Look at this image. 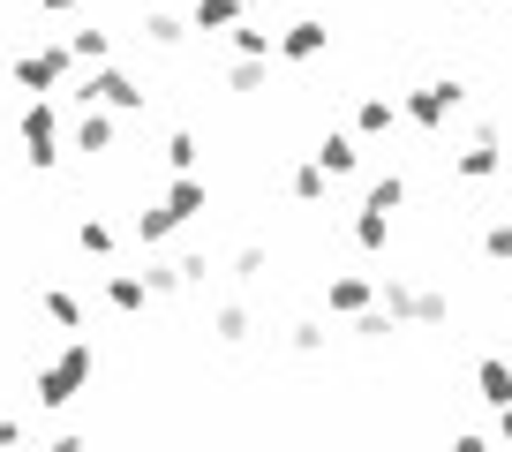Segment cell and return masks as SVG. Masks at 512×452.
Instances as JSON below:
<instances>
[{"instance_id": "1", "label": "cell", "mask_w": 512, "mask_h": 452, "mask_svg": "<svg viewBox=\"0 0 512 452\" xmlns=\"http://www.w3.org/2000/svg\"><path fill=\"white\" fill-rule=\"evenodd\" d=\"M91 377H98V355H91V339H68V347H61L53 362H38V370H31V400L61 415V407H76L83 392H91Z\"/></svg>"}, {"instance_id": "31", "label": "cell", "mask_w": 512, "mask_h": 452, "mask_svg": "<svg viewBox=\"0 0 512 452\" xmlns=\"http://www.w3.org/2000/svg\"><path fill=\"white\" fill-rule=\"evenodd\" d=\"M482 257H490V264H512V219H490V226H482Z\"/></svg>"}, {"instance_id": "7", "label": "cell", "mask_w": 512, "mask_h": 452, "mask_svg": "<svg viewBox=\"0 0 512 452\" xmlns=\"http://www.w3.org/2000/svg\"><path fill=\"white\" fill-rule=\"evenodd\" d=\"M324 53H332V23H317V16H302V23H287V31H279V61H324Z\"/></svg>"}, {"instance_id": "25", "label": "cell", "mask_w": 512, "mask_h": 452, "mask_svg": "<svg viewBox=\"0 0 512 452\" xmlns=\"http://www.w3.org/2000/svg\"><path fill=\"white\" fill-rule=\"evenodd\" d=\"M174 272H181V294H204L211 287V249H181Z\"/></svg>"}, {"instance_id": "38", "label": "cell", "mask_w": 512, "mask_h": 452, "mask_svg": "<svg viewBox=\"0 0 512 452\" xmlns=\"http://www.w3.org/2000/svg\"><path fill=\"white\" fill-rule=\"evenodd\" d=\"M505 174H512V166H505Z\"/></svg>"}, {"instance_id": "32", "label": "cell", "mask_w": 512, "mask_h": 452, "mask_svg": "<svg viewBox=\"0 0 512 452\" xmlns=\"http://www.w3.org/2000/svg\"><path fill=\"white\" fill-rule=\"evenodd\" d=\"M196 151H204V144H196L189 129H174V136H166V166H174V174H196Z\"/></svg>"}, {"instance_id": "8", "label": "cell", "mask_w": 512, "mask_h": 452, "mask_svg": "<svg viewBox=\"0 0 512 452\" xmlns=\"http://www.w3.org/2000/svg\"><path fill=\"white\" fill-rule=\"evenodd\" d=\"M452 174H460V181H490V174H505V151H497V129H475V136H467V151L452 159Z\"/></svg>"}, {"instance_id": "16", "label": "cell", "mask_w": 512, "mask_h": 452, "mask_svg": "<svg viewBox=\"0 0 512 452\" xmlns=\"http://www.w3.org/2000/svg\"><path fill=\"white\" fill-rule=\"evenodd\" d=\"M249 332H256V317L241 302H211V339H219V347H241Z\"/></svg>"}, {"instance_id": "36", "label": "cell", "mask_w": 512, "mask_h": 452, "mask_svg": "<svg viewBox=\"0 0 512 452\" xmlns=\"http://www.w3.org/2000/svg\"><path fill=\"white\" fill-rule=\"evenodd\" d=\"M151 8H174V0H151Z\"/></svg>"}, {"instance_id": "20", "label": "cell", "mask_w": 512, "mask_h": 452, "mask_svg": "<svg viewBox=\"0 0 512 452\" xmlns=\"http://www.w3.org/2000/svg\"><path fill=\"white\" fill-rule=\"evenodd\" d=\"M272 61H279V53H264V61H256V53H234V68H226V91H264V83H272Z\"/></svg>"}, {"instance_id": "4", "label": "cell", "mask_w": 512, "mask_h": 452, "mask_svg": "<svg viewBox=\"0 0 512 452\" xmlns=\"http://www.w3.org/2000/svg\"><path fill=\"white\" fill-rule=\"evenodd\" d=\"M76 106H113V113H144V106H151V91H144V83H136V76H121V68H113V61H98L91 76L76 83Z\"/></svg>"}, {"instance_id": "23", "label": "cell", "mask_w": 512, "mask_h": 452, "mask_svg": "<svg viewBox=\"0 0 512 452\" xmlns=\"http://www.w3.org/2000/svg\"><path fill=\"white\" fill-rule=\"evenodd\" d=\"M174 211H166V204H144V211H136V242H144V249H159V242H174Z\"/></svg>"}, {"instance_id": "17", "label": "cell", "mask_w": 512, "mask_h": 452, "mask_svg": "<svg viewBox=\"0 0 512 452\" xmlns=\"http://www.w3.org/2000/svg\"><path fill=\"white\" fill-rule=\"evenodd\" d=\"M249 16V0H189V23L196 31H234Z\"/></svg>"}, {"instance_id": "13", "label": "cell", "mask_w": 512, "mask_h": 452, "mask_svg": "<svg viewBox=\"0 0 512 452\" xmlns=\"http://www.w3.org/2000/svg\"><path fill=\"white\" fill-rule=\"evenodd\" d=\"M407 106H392V98L384 91H369L362 106H354V136H362V144H377V136H392V121H400Z\"/></svg>"}, {"instance_id": "30", "label": "cell", "mask_w": 512, "mask_h": 452, "mask_svg": "<svg viewBox=\"0 0 512 452\" xmlns=\"http://www.w3.org/2000/svg\"><path fill=\"white\" fill-rule=\"evenodd\" d=\"M226 38H234V53H256V61H264V53H279V38H272V31H256L249 16H241L234 31H226Z\"/></svg>"}, {"instance_id": "27", "label": "cell", "mask_w": 512, "mask_h": 452, "mask_svg": "<svg viewBox=\"0 0 512 452\" xmlns=\"http://www.w3.org/2000/svg\"><path fill=\"white\" fill-rule=\"evenodd\" d=\"M68 53H76L83 68H98V61H106V53H113V38H106V31H91V23H83V31H68Z\"/></svg>"}, {"instance_id": "5", "label": "cell", "mask_w": 512, "mask_h": 452, "mask_svg": "<svg viewBox=\"0 0 512 452\" xmlns=\"http://www.w3.org/2000/svg\"><path fill=\"white\" fill-rule=\"evenodd\" d=\"M16 136H23V159H31L38 174H46V166H61V121H53V98H23Z\"/></svg>"}, {"instance_id": "28", "label": "cell", "mask_w": 512, "mask_h": 452, "mask_svg": "<svg viewBox=\"0 0 512 452\" xmlns=\"http://www.w3.org/2000/svg\"><path fill=\"white\" fill-rule=\"evenodd\" d=\"M362 204H377V211H400V204H407V174H377Z\"/></svg>"}, {"instance_id": "26", "label": "cell", "mask_w": 512, "mask_h": 452, "mask_svg": "<svg viewBox=\"0 0 512 452\" xmlns=\"http://www.w3.org/2000/svg\"><path fill=\"white\" fill-rule=\"evenodd\" d=\"M287 347H294V355H324V347H332V324H317V317L287 324Z\"/></svg>"}, {"instance_id": "21", "label": "cell", "mask_w": 512, "mask_h": 452, "mask_svg": "<svg viewBox=\"0 0 512 452\" xmlns=\"http://www.w3.org/2000/svg\"><path fill=\"white\" fill-rule=\"evenodd\" d=\"M324 189H332V174H324L317 159H302V166L287 174V196H294V204H324Z\"/></svg>"}, {"instance_id": "34", "label": "cell", "mask_w": 512, "mask_h": 452, "mask_svg": "<svg viewBox=\"0 0 512 452\" xmlns=\"http://www.w3.org/2000/svg\"><path fill=\"white\" fill-rule=\"evenodd\" d=\"M0 445H23V422H8V415H0Z\"/></svg>"}, {"instance_id": "3", "label": "cell", "mask_w": 512, "mask_h": 452, "mask_svg": "<svg viewBox=\"0 0 512 452\" xmlns=\"http://www.w3.org/2000/svg\"><path fill=\"white\" fill-rule=\"evenodd\" d=\"M68 68H76L68 38H61V46H23V53H16V91H23V98H53V91L68 83Z\"/></svg>"}, {"instance_id": "11", "label": "cell", "mask_w": 512, "mask_h": 452, "mask_svg": "<svg viewBox=\"0 0 512 452\" xmlns=\"http://www.w3.org/2000/svg\"><path fill=\"white\" fill-rule=\"evenodd\" d=\"M369 302H377V287H369L362 272H339V279H324V309H332V317H362Z\"/></svg>"}, {"instance_id": "33", "label": "cell", "mask_w": 512, "mask_h": 452, "mask_svg": "<svg viewBox=\"0 0 512 452\" xmlns=\"http://www.w3.org/2000/svg\"><path fill=\"white\" fill-rule=\"evenodd\" d=\"M151 294H159V302H166V294H181V272H174V257H166V264H151Z\"/></svg>"}, {"instance_id": "19", "label": "cell", "mask_w": 512, "mask_h": 452, "mask_svg": "<svg viewBox=\"0 0 512 452\" xmlns=\"http://www.w3.org/2000/svg\"><path fill=\"white\" fill-rule=\"evenodd\" d=\"M189 31H196V23H189V16H174V8H151V16H144V38H151L159 53H174Z\"/></svg>"}, {"instance_id": "29", "label": "cell", "mask_w": 512, "mask_h": 452, "mask_svg": "<svg viewBox=\"0 0 512 452\" xmlns=\"http://www.w3.org/2000/svg\"><path fill=\"white\" fill-rule=\"evenodd\" d=\"M76 249L83 257H113V226L106 219H76Z\"/></svg>"}, {"instance_id": "2", "label": "cell", "mask_w": 512, "mask_h": 452, "mask_svg": "<svg viewBox=\"0 0 512 452\" xmlns=\"http://www.w3.org/2000/svg\"><path fill=\"white\" fill-rule=\"evenodd\" d=\"M377 302L392 309L400 324H415V332H430V324H452V294L445 287H415V279H384Z\"/></svg>"}, {"instance_id": "6", "label": "cell", "mask_w": 512, "mask_h": 452, "mask_svg": "<svg viewBox=\"0 0 512 452\" xmlns=\"http://www.w3.org/2000/svg\"><path fill=\"white\" fill-rule=\"evenodd\" d=\"M460 106H467L460 76H437V83H415V91H407V121H415V129H445Z\"/></svg>"}, {"instance_id": "22", "label": "cell", "mask_w": 512, "mask_h": 452, "mask_svg": "<svg viewBox=\"0 0 512 452\" xmlns=\"http://www.w3.org/2000/svg\"><path fill=\"white\" fill-rule=\"evenodd\" d=\"M38 309H46L61 332H83V302H76L68 287H38Z\"/></svg>"}, {"instance_id": "35", "label": "cell", "mask_w": 512, "mask_h": 452, "mask_svg": "<svg viewBox=\"0 0 512 452\" xmlns=\"http://www.w3.org/2000/svg\"><path fill=\"white\" fill-rule=\"evenodd\" d=\"M38 8H46V16H68V8H76V0H38Z\"/></svg>"}, {"instance_id": "18", "label": "cell", "mask_w": 512, "mask_h": 452, "mask_svg": "<svg viewBox=\"0 0 512 452\" xmlns=\"http://www.w3.org/2000/svg\"><path fill=\"white\" fill-rule=\"evenodd\" d=\"M475 392H482L490 407H505V400H512V362H505V355H482V362H475Z\"/></svg>"}, {"instance_id": "15", "label": "cell", "mask_w": 512, "mask_h": 452, "mask_svg": "<svg viewBox=\"0 0 512 452\" xmlns=\"http://www.w3.org/2000/svg\"><path fill=\"white\" fill-rule=\"evenodd\" d=\"M354 249H362V257L392 249V211H377V204H362V211H354Z\"/></svg>"}, {"instance_id": "12", "label": "cell", "mask_w": 512, "mask_h": 452, "mask_svg": "<svg viewBox=\"0 0 512 452\" xmlns=\"http://www.w3.org/2000/svg\"><path fill=\"white\" fill-rule=\"evenodd\" d=\"M159 294H151L144 272H106V309H121V317H136V309H151Z\"/></svg>"}, {"instance_id": "37", "label": "cell", "mask_w": 512, "mask_h": 452, "mask_svg": "<svg viewBox=\"0 0 512 452\" xmlns=\"http://www.w3.org/2000/svg\"><path fill=\"white\" fill-rule=\"evenodd\" d=\"M249 8H256V0H249Z\"/></svg>"}, {"instance_id": "24", "label": "cell", "mask_w": 512, "mask_h": 452, "mask_svg": "<svg viewBox=\"0 0 512 452\" xmlns=\"http://www.w3.org/2000/svg\"><path fill=\"white\" fill-rule=\"evenodd\" d=\"M264 272H272V249L264 242H241L234 257H226V279H264Z\"/></svg>"}, {"instance_id": "9", "label": "cell", "mask_w": 512, "mask_h": 452, "mask_svg": "<svg viewBox=\"0 0 512 452\" xmlns=\"http://www.w3.org/2000/svg\"><path fill=\"white\" fill-rule=\"evenodd\" d=\"M309 159H317V166H324V174H332V181H347L354 166H362V136H347V129H324Z\"/></svg>"}, {"instance_id": "14", "label": "cell", "mask_w": 512, "mask_h": 452, "mask_svg": "<svg viewBox=\"0 0 512 452\" xmlns=\"http://www.w3.org/2000/svg\"><path fill=\"white\" fill-rule=\"evenodd\" d=\"M113 136H121V121H113V106H83V121H76V151H113Z\"/></svg>"}, {"instance_id": "10", "label": "cell", "mask_w": 512, "mask_h": 452, "mask_svg": "<svg viewBox=\"0 0 512 452\" xmlns=\"http://www.w3.org/2000/svg\"><path fill=\"white\" fill-rule=\"evenodd\" d=\"M159 204L174 211L181 226H189V219H204V211H211V181H204V174H174V181H166V196H159Z\"/></svg>"}]
</instances>
